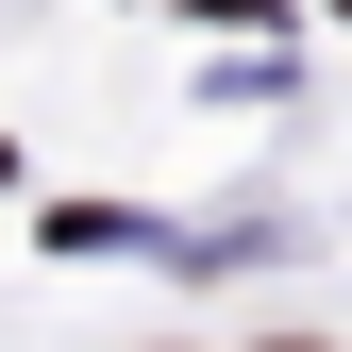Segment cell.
Listing matches in <instances>:
<instances>
[{"instance_id": "1", "label": "cell", "mask_w": 352, "mask_h": 352, "mask_svg": "<svg viewBox=\"0 0 352 352\" xmlns=\"http://www.w3.org/2000/svg\"><path fill=\"white\" fill-rule=\"evenodd\" d=\"M336 17H352V0H336Z\"/></svg>"}]
</instances>
